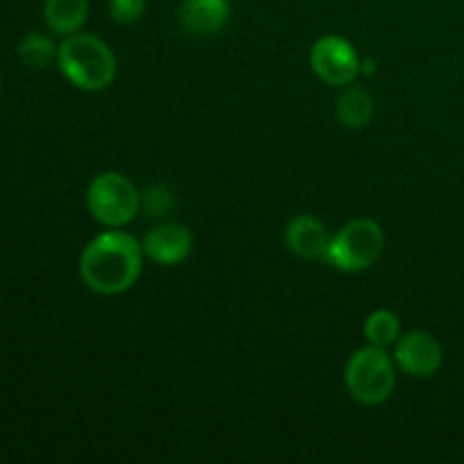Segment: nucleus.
Segmentation results:
<instances>
[{
    "mask_svg": "<svg viewBox=\"0 0 464 464\" xmlns=\"http://www.w3.org/2000/svg\"><path fill=\"white\" fill-rule=\"evenodd\" d=\"M143 245L125 231H104L84 247L80 258L82 281L98 295H121L139 281Z\"/></svg>",
    "mask_w": 464,
    "mask_h": 464,
    "instance_id": "nucleus-1",
    "label": "nucleus"
},
{
    "mask_svg": "<svg viewBox=\"0 0 464 464\" xmlns=\"http://www.w3.org/2000/svg\"><path fill=\"white\" fill-rule=\"evenodd\" d=\"M59 71L72 86L89 93L109 89L116 80V54L100 36L75 34L68 36L57 53Z\"/></svg>",
    "mask_w": 464,
    "mask_h": 464,
    "instance_id": "nucleus-2",
    "label": "nucleus"
},
{
    "mask_svg": "<svg viewBox=\"0 0 464 464\" xmlns=\"http://www.w3.org/2000/svg\"><path fill=\"white\" fill-rule=\"evenodd\" d=\"M344 383L349 394L362 406H379L388 401L397 385L394 358L374 344L358 349L344 367Z\"/></svg>",
    "mask_w": 464,
    "mask_h": 464,
    "instance_id": "nucleus-3",
    "label": "nucleus"
},
{
    "mask_svg": "<svg viewBox=\"0 0 464 464\" xmlns=\"http://www.w3.org/2000/svg\"><path fill=\"white\" fill-rule=\"evenodd\" d=\"M385 236L379 222L356 218L347 222L338 234L331 236L326 263L343 272H362L374 266L383 254Z\"/></svg>",
    "mask_w": 464,
    "mask_h": 464,
    "instance_id": "nucleus-4",
    "label": "nucleus"
},
{
    "mask_svg": "<svg viewBox=\"0 0 464 464\" xmlns=\"http://www.w3.org/2000/svg\"><path fill=\"white\" fill-rule=\"evenodd\" d=\"M89 213L109 229L130 225L140 208L136 186L121 172H100L86 188Z\"/></svg>",
    "mask_w": 464,
    "mask_h": 464,
    "instance_id": "nucleus-5",
    "label": "nucleus"
},
{
    "mask_svg": "<svg viewBox=\"0 0 464 464\" xmlns=\"http://www.w3.org/2000/svg\"><path fill=\"white\" fill-rule=\"evenodd\" d=\"M311 66L322 82L331 86H349L362 72L356 48L338 34H326L311 48Z\"/></svg>",
    "mask_w": 464,
    "mask_h": 464,
    "instance_id": "nucleus-6",
    "label": "nucleus"
},
{
    "mask_svg": "<svg viewBox=\"0 0 464 464\" xmlns=\"http://www.w3.org/2000/svg\"><path fill=\"white\" fill-rule=\"evenodd\" d=\"M394 362L412 379H430L444 362V349L435 335L426 331H408L394 343Z\"/></svg>",
    "mask_w": 464,
    "mask_h": 464,
    "instance_id": "nucleus-7",
    "label": "nucleus"
},
{
    "mask_svg": "<svg viewBox=\"0 0 464 464\" xmlns=\"http://www.w3.org/2000/svg\"><path fill=\"white\" fill-rule=\"evenodd\" d=\"M143 252L159 266H179L193 252V234L179 222H163L145 234Z\"/></svg>",
    "mask_w": 464,
    "mask_h": 464,
    "instance_id": "nucleus-8",
    "label": "nucleus"
},
{
    "mask_svg": "<svg viewBox=\"0 0 464 464\" xmlns=\"http://www.w3.org/2000/svg\"><path fill=\"white\" fill-rule=\"evenodd\" d=\"M284 238L290 252L297 256L308 258V261H326L331 236L320 218L308 216V213L293 218L285 227Z\"/></svg>",
    "mask_w": 464,
    "mask_h": 464,
    "instance_id": "nucleus-9",
    "label": "nucleus"
},
{
    "mask_svg": "<svg viewBox=\"0 0 464 464\" xmlns=\"http://www.w3.org/2000/svg\"><path fill=\"white\" fill-rule=\"evenodd\" d=\"M229 0H184L179 9L181 25L195 36L218 34L229 23Z\"/></svg>",
    "mask_w": 464,
    "mask_h": 464,
    "instance_id": "nucleus-10",
    "label": "nucleus"
},
{
    "mask_svg": "<svg viewBox=\"0 0 464 464\" xmlns=\"http://www.w3.org/2000/svg\"><path fill=\"white\" fill-rule=\"evenodd\" d=\"M44 18L54 34L71 36L84 27L89 18V0H45Z\"/></svg>",
    "mask_w": 464,
    "mask_h": 464,
    "instance_id": "nucleus-11",
    "label": "nucleus"
},
{
    "mask_svg": "<svg viewBox=\"0 0 464 464\" xmlns=\"http://www.w3.org/2000/svg\"><path fill=\"white\" fill-rule=\"evenodd\" d=\"M335 113H338V121L344 127H349V130H361L374 116V100H372V95L365 89L352 86V89H347L338 98Z\"/></svg>",
    "mask_w": 464,
    "mask_h": 464,
    "instance_id": "nucleus-12",
    "label": "nucleus"
},
{
    "mask_svg": "<svg viewBox=\"0 0 464 464\" xmlns=\"http://www.w3.org/2000/svg\"><path fill=\"white\" fill-rule=\"evenodd\" d=\"M399 335H401V324H399V317L392 311L379 308V311L367 315L365 338L370 344L385 349L397 343Z\"/></svg>",
    "mask_w": 464,
    "mask_h": 464,
    "instance_id": "nucleus-13",
    "label": "nucleus"
},
{
    "mask_svg": "<svg viewBox=\"0 0 464 464\" xmlns=\"http://www.w3.org/2000/svg\"><path fill=\"white\" fill-rule=\"evenodd\" d=\"M59 48L44 34H27L18 44V57L27 68H45L57 59Z\"/></svg>",
    "mask_w": 464,
    "mask_h": 464,
    "instance_id": "nucleus-14",
    "label": "nucleus"
},
{
    "mask_svg": "<svg viewBox=\"0 0 464 464\" xmlns=\"http://www.w3.org/2000/svg\"><path fill=\"white\" fill-rule=\"evenodd\" d=\"M145 0H107L109 16L121 25H131L145 14Z\"/></svg>",
    "mask_w": 464,
    "mask_h": 464,
    "instance_id": "nucleus-15",
    "label": "nucleus"
}]
</instances>
